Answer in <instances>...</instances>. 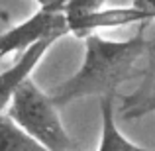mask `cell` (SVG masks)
<instances>
[{"label": "cell", "instance_id": "4", "mask_svg": "<svg viewBox=\"0 0 155 151\" xmlns=\"http://www.w3.org/2000/svg\"><path fill=\"white\" fill-rule=\"evenodd\" d=\"M59 39V35H51L41 41H38L35 45H31L28 51H24L20 55V59L16 61L12 67H8L6 71L0 73V112H6L10 106L12 98H14L16 90L26 83L28 79H31V73L38 67V63L43 59L47 51L51 49V45Z\"/></svg>", "mask_w": 155, "mask_h": 151}, {"label": "cell", "instance_id": "11", "mask_svg": "<svg viewBox=\"0 0 155 151\" xmlns=\"http://www.w3.org/2000/svg\"><path fill=\"white\" fill-rule=\"evenodd\" d=\"M8 26H10V14L4 8H0V34H4L8 30Z\"/></svg>", "mask_w": 155, "mask_h": 151}, {"label": "cell", "instance_id": "7", "mask_svg": "<svg viewBox=\"0 0 155 151\" xmlns=\"http://www.w3.org/2000/svg\"><path fill=\"white\" fill-rule=\"evenodd\" d=\"M0 151H47L6 112H0Z\"/></svg>", "mask_w": 155, "mask_h": 151}, {"label": "cell", "instance_id": "12", "mask_svg": "<svg viewBox=\"0 0 155 151\" xmlns=\"http://www.w3.org/2000/svg\"><path fill=\"white\" fill-rule=\"evenodd\" d=\"M39 4V8H45V6H65L67 0H35Z\"/></svg>", "mask_w": 155, "mask_h": 151}, {"label": "cell", "instance_id": "1", "mask_svg": "<svg viewBox=\"0 0 155 151\" xmlns=\"http://www.w3.org/2000/svg\"><path fill=\"white\" fill-rule=\"evenodd\" d=\"M145 26L130 39H106L98 34L84 38V59L79 71L51 92L57 108L87 96L116 94V88L134 75L136 63L145 53Z\"/></svg>", "mask_w": 155, "mask_h": 151}, {"label": "cell", "instance_id": "9", "mask_svg": "<svg viewBox=\"0 0 155 151\" xmlns=\"http://www.w3.org/2000/svg\"><path fill=\"white\" fill-rule=\"evenodd\" d=\"M106 0H67L65 4V16H67V24L71 26L73 22L84 18V16L92 14V12L102 10Z\"/></svg>", "mask_w": 155, "mask_h": 151}, {"label": "cell", "instance_id": "3", "mask_svg": "<svg viewBox=\"0 0 155 151\" xmlns=\"http://www.w3.org/2000/svg\"><path fill=\"white\" fill-rule=\"evenodd\" d=\"M69 34V24L65 16V6H45L39 8L34 16L24 20L18 26L8 28L0 34V59L10 53L28 51L31 45L51 35H65Z\"/></svg>", "mask_w": 155, "mask_h": 151}, {"label": "cell", "instance_id": "2", "mask_svg": "<svg viewBox=\"0 0 155 151\" xmlns=\"http://www.w3.org/2000/svg\"><path fill=\"white\" fill-rule=\"evenodd\" d=\"M6 114L47 151H79L61 122L51 94L43 92L34 79H28L16 90Z\"/></svg>", "mask_w": 155, "mask_h": 151}, {"label": "cell", "instance_id": "5", "mask_svg": "<svg viewBox=\"0 0 155 151\" xmlns=\"http://www.w3.org/2000/svg\"><path fill=\"white\" fill-rule=\"evenodd\" d=\"M151 18L145 14L143 10L132 6H124V8H102L98 12L84 16V18L77 20L69 26V34L77 35V38L84 39L87 35L96 34V30L102 28H120V26H132V24H149Z\"/></svg>", "mask_w": 155, "mask_h": 151}, {"label": "cell", "instance_id": "10", "mask_svg": "<svg viewBox=\"0 0 155 151\" xmlns=\"http://www.w3.org/2000/svg\"><path fill=\"white\" fill-rule=\"evenodd\" d=\"M132 4L140 10H143L151 20H155V0H134Z\"/></svg>", "mask_w": 155, "mask_h": 151}, {"label": "cell", "instance_id": "6", "mask_svg": "<svg viewBox=\"0 0 155 151\" xmlns=\"http://www.w3.org/2000/svg\"><path fill=\"white\" fill-rule=\"evenodd\" d=\"M114 102H116V94H106L100 98V122H102V126H100L98 151H155L130 141L120 132V128L116 124Z\"/></svg>", "mask_w": 155, "mask_h": 151}, {"label": "cell", "instance_id": "8", "mask_svg": "<svg viewBox=\"0 0 155 151\" xmlns=\"http://www.w3.org/2000/svg\"><path fill=\"white\" fill-rule=\"evenodd\" d=\"M153 112H155V75L147 77L145 83L134 94L124 98L120 116L124 120H140V118Z\"/></svg>", "mask_w": 155, "mask_h": 151}]
</instances>
